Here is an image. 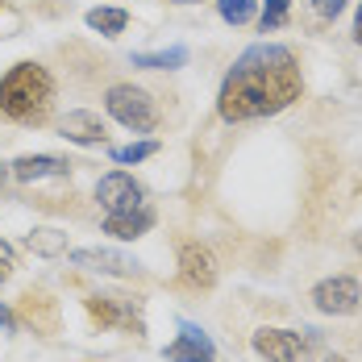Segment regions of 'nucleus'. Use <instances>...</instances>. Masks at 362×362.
Here are the masks:
<instances>
[{"label": "nucleus", "instance_id": "nucleus-2", "mask_svg": "<svg viewBox=\"0 0 362 362\" xmlns=\"http://www.w3.org/2000/svg\"><path fill=\"white\" fill-rule=\"evenodd\" d=\"M50 100H54V79L37 63H17L13 71L0 79V112L8 121L37 125L50 112Z\"/></svg>", "mask_w": 362, "mask_h": 362}, {"label": "nucleus", "instance_id": "nucleus-9", "mask_svg": "<svg viewBox=\"0 0 362 362\" xmlns=\"http://www.w3.org/2000/svg\"><path fill=\"white\" fill-rule=\"evenodd\" d=\"M180 279L196 291H209L217 284V262L200 242H183L180 246Z\"/></svg>", "mask_w": 362, "mask_h": 362}, {"label": "nucleus", "instance_id": "nucleus-23", "mask_svg": "<svg viewBox=\"0 0 362 362\" xmlns=\"http://www.w3.org/2000/svg\"><path fill=\"white\" fill-rule=\"evenodd\" d=\"M354 42L362 46V0H358V17H354Z\"/></svg>", "mask_w": 362, "mask_h": 362}, {"label": "nucleus", "instance_id": "nucleus-3", "mask_svg": "<svg viewBox=\"0 0 362 362\" xmlns=\"http://www.w3.org/2000/svg\"><path fill=\"white\" fill-rule=\"evenodd\" d=\"M105 109H109L112 121H121L134 134H154V125H158L154 96L146 88H134V83H112L109 92H105Z\"/></svg>", "mask_w": 362, "mask_h": 362}, {"label": "nucleus", "instance_id": "nucleus-7", "mask_svg": "<svg viewBox=\"0 0 362 362\" xmlns=\"http://www.w3.org/2000/svg\"><path fill=\"white\" fill-rule=\"evenodd\" d=\"M67 262L79 267V271H96V275H112V279H134L142 275V262L129 258L121 250H109V246H92V250H71Z\"/></svg>", "mask_w": 362, "mask_h": 362}, {"label": "nucleus", "instance_id": "nucleus-22", "mask_svg": "<svg viewBox=\"0 0 362 362\" xmlns=\"http://www.w3.org/2000/svg\"><path fill=\"white\" fill-rule=\"evenodd\" d=\"M13 258H17L13 246H8V242H0V262H4V267H13Z\"/></svg>", "mask_w": 362, "mask_h": 362}, {"label": "nucleus", "instance_id": "nucleus-4", "mask_svg": "<svg viewBox=\"0 0 362 362\" xmlns=\"http://www.w3.org/2000/svg\"><path fill=\"white\" fill-rule=\"evenodd\" d=\"M254 354H262L267 362H308V350L317 346V333L313 329H304V333H296V329H258L250 337Z\"/></svg>", "mask_w": 362, "mask_h": 362}, {"label": "nucleus", "instance_id": "nucleus-15", "mask_svg": "<svg viewBox=\"0 0 362 362\" xmlns=\"http://www.w3.org/2000/svg\"><path fill=\"white\" fill-rule=\"evenodd\" d=\"M183 63H187V46L154 50V54H134V67H146V71H175Z\"/></svg>", "mask_w": 362, "mask_h": 362}, {"label": "nucleus", "instance_id": "nucleus-1", "mask_svg": "<svg viewBox=\"0 0 362 362\" xmlns=\"http://www.w3.org/2000/svg\"><path fill=\"white\" fill-rule=\"evenodd\" d=\"M296 96H300L296 54L288 46L258 42L233 63V71L225 75L217 112L225 121H254V117H271V112L288 109Z\"/></svg>", "mask_w": 362, "mask_h": 362}, {"label": "nucleus", "instance_id": "nucleus-16", "mask_svg": "<svg viewBox=\"0 0 362 362\" xmlns=\"http://www.w3.org/2000/svg\"><path fill=\"white\" fill-rule=\"evenodd\" d=\"M125 25H129V13L125 8H92L88 13V30H96V34H105V37L125 34Z\"/></svg>", "mask_w": 362, "mask_h": 362}, {"label": "nucleus", "instance_id": "nucleus-13", "mask_svg": "<svg viewBox=\"0 0 362 362\" xmlns=\"http://www.w3.org/2000/svg\"><path fill=\"white\" fill-rule=\"evenodd\" d=\"M150 229H154V213H150L146 204L142 209H129V213H109V217H105V233L117 238V242H138Z\"/></svg>", "mask_w": 362, "mask_h": 362}, {"label": "nucleus", "instance_id": "nucleus-8", "mask_svg": "<svg viewBox=\"0 0 362 362\" xmlns=\"http://www.w3.org/2000/svg\"><path fill=\"white\" fill-rule=\"evenodd\" d=\"M96 200L105 213H129V209H142V183L125 171H112V175H100L96 183Z\"/></svg>", "mask_w": 362, "mask_h": 362}, {"label": "nucleus", "instance_id": "nucleus-6", "mask_svg": "<svg viewBox=\"0 0 362 362\" xmlns=\"http://www.w3.org/2000/svg\"><path fill=\"white\" fill-rule=\"evenodd\" d=\"M362 304V284L354 275H333V279H321L313 288V308L325 313V317H350L358 313Z\"/></svg>", "mask_w": 362, "mask_h": 362}, {"label": "nucleus", "instance_id": "nucleus-14", "mask_svg": "<svg viewBox=\"0 0 362 362\" xmlns=\"http://www.w3.org/2000/svg\"><path fill=\"white\" fill-rule=\"evenodd\" d=\"M25 246L34 254H42V258H59V254H67V233L63 229H30L25 233Z\"/></svg>", "mask_w": 362, "mask_h": 362}, {"label": "nucleus", "instance_id": "nucleus-19", "mask_svg": "<svg viewBox=\"0 0 362 362\" xmlns=\"http://www.w3.org/2000/svg\"><path fill=\"white\" fill-rule=\"evenodd\" d=\"M288 21V0H262V34Z\"/></svg>", "mask_w": 362, "mask_h": 362}, {"label": "nucleus", "instance_id": "nucleus-20", "mask_svg": "<svg viewBox=\"0 0 362 362\" xmlns=\"http://www.w3.org/2000/svg\"><path fill=\"white\" fill-rule=\"evenodd\" d=\"M313 8H317L321 17H337V13L346 8V0H313Z\"/></svg>", "mask_w": 362, "mask_h": 362}, {"label": "nucleus", "instance_id": "nucleus-17", "mask_svg": "<svg viewBox=\"0 0 362 362\" xmlns=\"http://www.w3.org/2000/svg\"><path fill=\"white\" fill-rule=\"evenodd\" d=\"M217 13H221V21H229V25H246L258 13V0H217Z\"/></svg>", "mask_w": 362, "mask_h": 362}, {"label": "nucleus", "instance_id": "nucleus-21", "mask_svg": "<svg viewBox=\"0 0 362 362\" xmlns=\"http://www.w3.org/2000/svg\"><path fill=\"white\" fill-rule=\"evenodd\" d=\"M0 329H4V333H17V317H13L4 304H0Z\"/></svg>", "mask_w": 362, "mask_h": 362}, {"label": "nucleus", "instance_id": "nucleus-18", "mask_svg": "<svg viewBox=\"0 0 362 362\" xmlns=\"http://www.w3.org/2000/svg\"><path fill=\"white\" fill-rule=\"evenodd\" d=\"M150 154H158V142H129V146H117V150H112V163L129 167V163H142Z\"/></svg>", "mask_w": 362, "mask_h": 362}, {"label": "nucleus", "instance_id": "nucleus-24", "mask_svg": "<svg viewBox=\"0 0 362 362\" xmlns=\"http://www.w3.org/2000/svg\"><path fill=\"white\" fill-rule=\"evenodd\" d=\"M8 175H13V171H8V167L0 163V187H4V180H8Z\"/></svg>", "mask_w": 362, "mask_h": 362}, {"label": "nucleus", "instance_id": "nucleus-5", "mask_svg": "<svg viewBox=\"0 0 362 362\" xmlns=\"http://www.w3.org/2000/svg\"><path fill=\"white\" fill-rule=\"evenodd\" d=\"M88 317L100 329H129V333H146L142 321V304L138 300H125V296H88Z\"/></svg>", "mask_w": 362, "mask_h": 362}, {"label": "nucleus", "instance_id": "nucleus-25", "mask_svg": "<svg viewBox=\"0 0 362 362\" xmlns=\"http://www.w3.org/2000/svg\"><path fill=\"white\" fill-rule=\"evenodd\" d=\"M325 362H350V358H341V354H329V358Z\"/></svg>", "mask_w": 362, "mask_h": 362}, {"label": "nucleus", "instance_id": "nucleus-11", "mask_svg": "<svg viewBox=\"0 0 362 362\" xmlns=\"http://www.w3.org/2000/svg\"><path fill=\"white\" fill-rule=\"evenodd\" d=\"M59 134H63L67 142H75V146H105V138H109L100 112H92V109L67 112V117L59 121Z\"/></svg>", "mask_w": 362, "mask_h": 362}, {"label": "nucleus", "instance_id": "nucleus-12", "mask_svg": "<svg viewBox=\"0 0 362 362\" xmlns=\"http://www.w3.org/2000/svg\"><path fill=\"white\" fill-rule=\"evenodd\" d=\"M8 171H13V180H21V183H37V180H63L71 171V163L54 158V154H21L17 163H8Z\"/></svg>", "mask_w": 362, "mask_h": 362}, {"label": "nucleus", "instance_id": "nucleus-10", "mask_svg": "<svg viewBox=\"0 0 362 362\" xmlns=\"http://www.w3.org/2000/svg\"><path fill=\"white\" fill-rule=\"evenodd\" d=\"M163 358L167 362H217V346H213V337L204 329L183 325L180 337L163 350Z\"/></svg>", "mask_w": 362, "mask_h": 362}, {"label": "nucleus", "instance_id": "nucleus-26", "mask_svg": "<svg viewBox=\"0 0 362 362\" xmlns=\"http://www.w3.org/2000/svg\"><path fill=\"white\" fill-rule=\"evenodd\" d=\"M175 4H196V0H175Z\"/></svg>", "mask_w": 362, "mask_h": 362}]
</instances>
